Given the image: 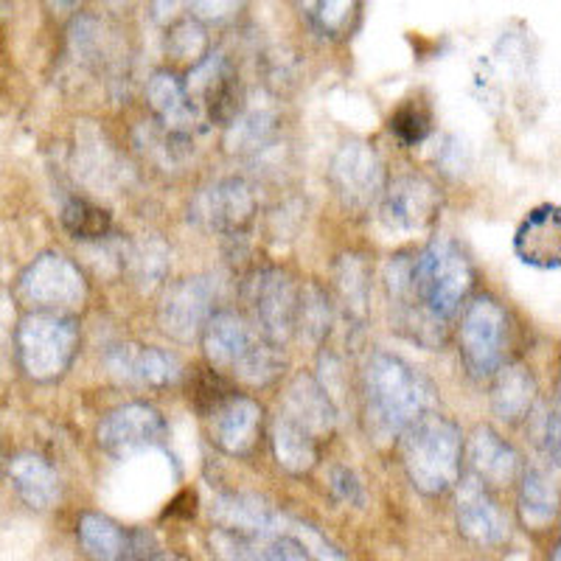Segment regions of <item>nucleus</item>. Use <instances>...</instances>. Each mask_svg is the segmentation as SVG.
<instances>
[{"label": "nucleus", "mask_w": 561, "mask_h": 561, "mask_svg": "<svg viewBox=\"0 0 561 561\" xmlns=\"http://www.w3.org/2000/svg\"><path fill=\"white\" fill-rule=\"evenodd\" d=\"M433 385L408 363L390 354H374L363 379L365 430L379 444L399 438L404 427L433 408Z\"/></svg>", "instance_id": "obj_1"}, {"label": "nucleus", "mask_w": 561, "mask_h": 561, "mask_svg": "<svg viewBox=\"0 0 561 561\" xmlns=\"http://www.w3.org/2000/svg\"><path fill=\"white\" fill-rule=\"evenodd\" d=\"M203 348L208 363L217 370H228L250 388L275 382L284 370V345H275L259 329H250L239 314H210L203 325Z\"/></svg>", "instance_id": "obj_2"}, {"label": "nucleus", "mask_w": 561, "mask_h": 561, "mask_svg": "<svg viewBox=\"0 0 561 561\" xmlns=\"http://www.w3.org/2000/svg\"><path fill=\"white\" fill-rule=\"evenodd\" d=\"M402 460L419 491L435 497L460 480V430L438 413H421L402 430Z\"/></svg>", "instance_id": "obj_3"}, {"label": "nucleus", "mask_w": 561, "mask_h": 561, "mask_svg": "<svg viewBox=\"0 0 561 561\" xmlns=\"http://www.w3.org/2000/svg\"><path fill=\"white\" fill-rule=\"evenodd\" d=\"M474 284V270L463 250L449 239H435L413 259V289L438 318L449 320Z\"/></svg>", "instance_id": "obj_4"}, {"label": "nucleus", "mask_w": 561, "mask_h": 561, "mask_svg": "<svg viewBox=\"0 0 561 561\" xmlns=\"http://www.w3.org/2000/svg\"><path fill=\"white\" fill-rule=\"evenodd\" d=\"M77 320L59 312L32 314L23 320L18 334L23 368L37 382L62 377L77 354Z\"/></svg>", "instance_id": "obj_5"}, {"label": "nucleus", "mask_w": 561, "mask_h": 561, "mask_svg": "<svg viewBox=\"0 0 561 561\" xmlns=\"http://www.w3.org/2000/svg\"><path fill=\"white\" fill-rule=\"evenodd\" d=\"M460 354L472 377L497 374L508 354V314L489 295L474 298L460 320Z\"/></svg>", "instance_id": "obj_6"}, {"label": "nucleus", "mask_w": 561, "mask_h": 561, "mask_svg": "<svg viewBox=\"0 0 561 561\" xmlns=\"http://www.w3.org/2000/svg\"><path fill=\"white\" fill-rule=\"evenodd\" d=\"M385 289L396 332L424 348H440L447 343V320L430 312L413 289V255H396L385 264Z\"/></svg>", "instance_id": "obj_7"}, {"label": "nucleus", "mask_w": 561, "mask_h": 561, "mask_svg": "<svg viewBox=\"0 0 561 561\" xmlns=\"http://www.w3.org/2000/svg\"><path fill=\"white\" fill-rule=\"evenodd\" d=\"M183 88L194 107L199 104L203 113L208 115V122L217 124V127H228L248 107L237 68L230 65V59L222 51L205 54L192 68Z\"/></svg>", "instance_id": "obj_8"}, {"label": "nucleus", "mask_w": 561, "mask_h": 561, "mask_svg": "<svg viewBox=\"0 0 561 561\" xmlns=\"http://www.w3.org/2000/svg\"><path fill=\"white\" fill-rule=\"evenodd\" d=\"M244 298L253 312L255 329L275 345H284L295 334L298 287L284 270H259L244 287Z\"/></svg>", "instance_id": "obj_9"}, {"label": "nucleus", "mask_w": 561, "mask_h": 561, "mask_svg": "<svg viewBox=\"0 0 561 561\" xmlns=\"http://www.w3.org/2000/svg\"><path fill=\"white\" fill-rule=\"evenodd\" d=\"M255 217L253 188L242 178H225L203 188L188 208V219L203 230L237 239Z\"/></svg>", "instance_id": "obj_10"}, {"label": "nucleus", "mask_w": 561, "mask_h": 561, "mask_svg": "<svg viewBox=\"0 0 561 561\" xmlns=\"http://www.w3.org/2000/svg\"><path fill=\"white\" fill-rule=\"evenodd\" d=\"M329 178H332L340 203L351 210H368L385 188L382 160L359 140H351V144L340 147V152L332 160Z\"/></svg>", "instance_id": "obj_11"}, {"label": "nucleus", "mask_w": 561, "mask_h": 561, "mask_svg": "<svg viewBox=\"0 0 561 561\" xmlns=\"http://www.w3.org/2000/svg\"><path fill=\"white\" fill-rule=\"evenodd\" d=\"M169 427L163 415L149 404H124L99 424V447L113 458H127L140 449L160 447Z\"/></svg>", "instance_id": "obj_12"}, {"label": "nucleus", "mask_w": 561, "mask_h": 561, "mask_svg": "<svg viewBox=\"0 0 561 561\" xmlns=\"http://www.w3.org/2000/svg\"><path fill=\"white\" fill-rule=\"evenodd\" d=\"M382 205H379V219L388 230L396 233H419V230L433 228L438 219L440 197L435 185L424 178H399L385 188Z\"/></svg>", "instance_id": "obj_13"}, {"label": "nucleus", "mask_w": 561, "mask_h": 561, "mask_svg": "<svg viewBox=\"0 0 561 561\" xmlns=\"http://www.w3.org/2000/svg\"><path fill=\"white\" fill-rule=\"evenodd\" d=\"M214 298H217V289H214L208 278L178 280L160 300V329L169 337L188 343V340H194L203 332L205 320L214 314Z\"/></svg>", "instance_id": "obj_14"}, {"label": "nucleus", "mask_w": 561, "mask_h": 561, "mask_svg": "<svg viewBox=\"0 0 561 561\" xmlns=\"http://www.w3.org/2000/svg\"><path fill=\"white\" fill-rule=\"evenodd\" d=\"M458 528L466 539L485 548H497L508 539V517L500 511L497 500L491 497L489 485L480 483L474 474L460 480Z\"/></svg>", "instance_id": "obj_15"}, {"label": "nucleus", "mask_w": 561, "mask_h": 561, "mask_svg": "<svg viewBox=\"0 0 561 561\" xmlns=\"http://www.w3.org/2000/svg\"><path fill=\"white\" fill-rule=\"evenodd\" d=\"M210 440L233 458L253 455L262 433V408L248 396L230 393L219 408L210 410Z\"/></svg>", "instance_id": "obj_16"}, {"label": "nucleus", "mask_w": 561, "mask_h": 561, "mask_svg": "<svg viewBox=\"0 0 561 561\" xmlns=\"http://www.w3.org/2000/svg\"><path fill=\"white\" fill-rule=\"evenodd\" d=\"M104 363L115 379L138 385V388H167V385L178 382L180 370H183L180 359L169 351L129 343L110 348Z\"/></svg>", "instance_id": "obj_17"}, {"label": "nucleus", "mask_w": 561, "mask_h": 561, "mask_svg": "<svg viewBox=\"0 0 561 561\" xmlns=\"http://www.w3.org/2000/svg\"><path fill=\"white\" fill-rule=\"evenodd\" d=\"M278 413L287 415L289 421H295L300 430H307L318 440L329 438L334 433V424H337V408H334L332 396L325 393L323 385L309 374H298L289 382Z\"/></svg>", "instance_id": "obj_18"}, {"label": "nucleus", "mask_w": 561, "mask_h": 561, "mask_svg": "<svg viewBox=\"0 0 561 561\" xmlns=\"http://www.w3.org/2000/svg\"><path fill=\"white\" fill-rule=\"evenodd\" d=\"M514 250L525 264L539 270H559L561 264V217L556 205L530 210L514 237Z\"/></svg>", "instance_id": "obj_19"}, {"label": "nucleus", "mask_w": 561, "mask_h": 561, "mask_svg": "<svg viewBox=\"0 0 561 561\" xmlns=\"http://www.w3.org/2000/svg\"><path fill=\"white\" fill-rule=\"evenodd\" d=\"M26 293L39 300V307H73L84 298V284L79 270L62 255H43V262L28 270Z\"/></svg>", "instance_id": "obj_20"}, {"label": "nucleus", "mask_w": 561, "mask_h": 561, "mask_svg": "<svg viewBox=\"0 0 561 561\" xmlns=\"http://www.w3.org/2000/svg\"><path fill=\"white\" fill-rule=\"evenodd\" d=\"M472 460V474L489 489H503L511 485L519 474V455L500 438L494 430L480 427L469 447Z\"/></svg>", "instance_id": "obj_21"}, {"label": "nucleus", "mask_w": 561, "mask_h": 561, "mask_svg": "<svg viewBox=\"0 0 561 561\" xmlns=\"http://www.w3.org/2000/svg\"><path fill=\"white\" fill-rule=\"evenodd\" d=\"M147 99L160 127L192 135L194 124H197V107H194L183 82L174 73L158 70L147 84Z\"/></svg>", "instance_id": "obj_22"}, {"label": "nucleus", "mask_w": 561, "mask_h": 561, "mask_svg": "<svg viewBox=\"0 0 561 561\" xmlns=\"http://www.w3.org/2000/svg\"><path fill=\"white\" fill-rule=\"evenodd\" d=\"M273 453L280 469H287L289 474H307L318 466L320 440L278 413L273 421Z\"/></svg>", "instance_id": "obj_23"}, {"label": "nucleus", "mask_w": 561, "mask_h": 561, "mask_svg": "<svg viewBox=\"0 0 561 561\" xmlns=\"http://www.w3.org/2000/svg\"><path fill=\"white\" fill-rule=\"evenodd\" d=\"M536 399V379L525 365H503L491 390V408L508 424H517L530 413Z\"/></svg>", "instance_id": "obj_24"}, {"label": "nucleus", "mask_w": 561, "mask_h": 561, "mask_svg": "<svg viewBox=\"0 0 561 561\" xmlns=\"http://www.w3.org/2000/svg\"><path fill=\"white\" fill-rule=\"evenodd\" d=\"M14 489L32 508H51L59 500V478L37 455H20L9 466Z\"/></svg>", "instance_id": "obj_25"}, {"label": "nucleus", "mask_w": 561, "mask_h": 561, "mask_svg": "<svg viewBox=\"0 0 561 561\" xmlns=\"http://www.w3.org/2000/svg\"><path fill=\"white\" fill-rule=\"evenodd\" d=\"M228 135H225V147L228 152L237 154H255L259 149H267L278 135V118L273 110H248L228 124Z\"/></svg>", "instance_id": "obj_26"}, {"label": "nucleus", "mask_w": 561, "mask_h": 561, "mask_svg": "<svg viewBox=\"0 0 561 561\" xmlns=\"http://www.w3.org/2000/svg\"><path fill=\"white\" fill-rule=\"evenodd\" d=\"M334 323V307L323 287L318 284H304L298 287V307H295V334L307 340V343L320 345Z\"/></svg>", "instance_id": "obj_27"}, {"label": "nucleus", "mask_w": 561, "mask_h": 561, "mask_svg": "<svg viewBox=\"0 0 561 561\" xmlns=\"http://www.w3.org/2000/svg\"><path fill=\"white\" fill-rule=\"evenodd\" d=\"M519 511L530 528H545L559 511V485L550 472L534 466L523 478V491H519Z\"/></svg>", "instance_id": "obj_28"}, {"label": "nucleus", "mask_w": 561, "mask_h": 561, "mask_svg": "<svg viewBox=\"0 0 561 561\" xmlns=\"http://www.w3.org/2000/svg\"><path fill=\"white\" fill-rule=\"evenodd\" d=\"M334 287H337L340 304L351 320L363 323L368 314V264L363 255H340L334 267Z\"/></svg>", "instance_id": "obj_29"}, {"label": "nucleus", "mask_w": 561, "mask_h": 561, "mask_svg": "<svg viewBox=\"0 0 561 561\" xmlns=\"http://www.w3.org/2000/svg\"><path fill=\"white\" fill-rule=\"evenodd\" d=\"M79 542L93 559H127V530L102 514H82L77 525Z\"/></svg>", "instance_id": "obj_30"}, {"label": "nucleus", "mask_w": 561, "mask_h": 561, "mask_svg": "<svg viewBox=\"0 0 561 561\" xmlns=\"http://www.w3.org/2000/svg\"><path fill=\"white\" fill-rule=\"evenodd\" d=\"M62 225L77 242L93 244L104 242L110 237L113 217L104 208H99V205L88 203V199H70L62 208Z\"/></svg>", "instance_id": "obj_31"}, {"label": "nucleus", "mask_w": 561, "mask_h": 561, "mask_svg": "<svg viewBox=\"0 0 561 561\" xmlns=\"http://www.w3.org/2000/svg\"><path fill=\"white\" fill-rule=\"evenodd\" d=\"M233 393V388L228 385V379L222 377V370L217 368H197L192 374V382H188V399L194 402L197 413L203 419H208L210 410L219 408V404Z\"/></svg>", "instance_id": "obj_32"}, {"label": "nucleus", "mask_w": 561, "mask_h": 561, "mask_svg": "<svg viewBox=\"0 0 561 561\" xmlns=\"http://www.w3.org/2000/svg\"><path fill=\"white\" fill-rule=\"evenodd\" d=\"M388 127L404 147H419L433 133V115L421 102H408L390 115Z\"/></svg>", "instance_id": "obj_33"}, {"label": "nucleus", "mask_w": 561, "mask_h": 561, "mask_svg": "<svg viewBox=\"0 0 561 561\" xmlns=\"http://www.w3.org/2000/svg\"><path fill=\"white\" fill-rule=\"evenodd\" d=\"M205 48H208V37H205V28L199 20H180V23L169 28L167 51L174 59H192V62H197L205 54Z\"/></svg>", "instance_id": "obj_34"}, {"label": "nucleus", "mask_w": 561, "mask_h": 561, "mask_svg": "<svg viewBox=\"0 0 561 561\" xmlns=\"http://www.w3.org/2000/svg\"><path fill=\"white\" fill-rule=\"evenodd\" d=\"M320 26L329 34H343L351 26V18L357 12V0H318Z\"/></svg>", "instance_id": "obj_35"}, {"label": "nucleus", "mask_w": 561, "mask_h": 561, "mask_svg": "<svg viewBox=\"0 0 561 561\" xmlns=\"http://www.w3.org/2000/svg\"><path fill=\"white\" fill-rule=\"evenodd\" d=\"M329 489H332L334 500H340V503H348L354 508H363L365 505L363 483H359V478L351 472L348 466H334L332 472H329Z\"/></svg>", "instance_id": "obj_36"}, {"label": "nucleus", "mask_w": 561, "mask_h": 561, "mask_svg": "<svg viewBox=\"0 0 561 561\" xmlns=\"http://www.w3.org/2000/svg\"><path fill=\"white\" fill-rule=\"evenodd\" d=\"M248 0H188L192 18L199 23H228L244 9Z\"/></svg>", "instance_id": "obj_37"}, {"label": "nucleus", "mask_w": 561, "mask_h": 561, "mask_svg": "<svg viewBox=\"0 0 561 561\" xmlns=\"http://www.w3.org/2000/svg\"><path fill=\"white\" fill-rule=\"evenodd\" d=\"M127 559H163L160 545L149 530H127Z\"/></svg>", "instance_id": "obj_38"}, {"label": "nucleus", "mask_w": 561, "mask_h": 561, "mask_svg": "<svg viewBox=\"0 0 561 561\" xmlns=\"http://www.w3.org/2000/svg\"><path fill=\"white\" fill-rule=\"evenodd\" d=\"M542 427H545L542 433L545 453H548V458L553 460V466H559V399L553 402V410L545 415Z\"/></svg>", "instance_id": "obj_39"}, {"label": "nucleus", "mask_w": 561, "mask_h": 561, "mask_svg": "<svg viewBox=\"0 0 561 561\" xmlns=\"http://www.w3.org/2000/svg\"><path fill=\"white\" fill-rule=\"evenodd\" d=\"M194 514H197V494H194V491H183V494H180L167 511V517H183V519L194 517Z\"/></svg>", "instance_id": "obj_40"}, {"label": "nucleus", "mask_w": 561, "mask_h": 561, "mask_svg": "<svg viewBox=\"0 0 561 561\" xmlns=\"http://www.w3.org/2000/svg\"><path fill=\"white\" fill-rule=\"evenodd\" d=\"M43 3L51 18L65 20V18H70V14H77L84 0H43Z\"/></svg>", "instance_id": "obj_41"}, {"label": "nucleus", "mask_w": 561, "mask_h": 561, "mask_svg": "<svg viewBox=\"0 0 561 561\" xmlns=\"http://www.w3.org/2000/svg\"><path fill=\"white\" fill-rule=\"evenodd\" d=\"M180 7H183V0H152L154 20H158V23H169V20H174V14L180 12Z\"/></svg>", "instance_id": "obj_42"}, {"label": "nucleus", "mask_w": 561, "mask_h": 561, "mask_svg": "<svg viewBox=\"0 0 561 561\" xmlns=\"http://www.w3.org/2000/svg\"><path fill=\"white\" fill-rule=\"evenodd\" d=\"M298 3H300V9H304V12H309V14H312L314 7H318V0H298Z\"/></svg>", "instance_id": "obj_43"}, {"label": "nucleus", "mask_w": 561, "mask_h": 561, "mask_svg": "<svg viewBox=\"0 0 561 561\" xmlns=\"http://www.w3.org/2000/svg\"><path fill=\"white\" fill-rule=\"evenodd\" d=\"M107 3H110V7H113V9H127L129 3H133V0H107Z\"/></svg>", "instance_id": "obj_44"}]
</instances>
